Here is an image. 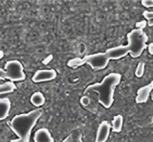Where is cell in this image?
Instances as JSON below:
<instances>
[{
  "mask_svg": "<svg viewBox=\"0 0 153 142\" xmlns=\"http://www.w3.org/2000/svg\"><path fill=\"white\" fill-rule=\"evenodd\" d=\"M42 114V109H35L27 113L15 115L11 121L10 128L17 138L10 142H29L32 130Z\"/></svg>",
  "mask_w": 153,
  "mask_h": 142,
  "instance_id": "1",
  "label": "cell"
},
{
  "mask_svg": "<svg viewBox=\"0 0 153 142\" xmlns=\"http://www.w3.org/2000/svg\"><path fill=\"white\" fill-rule=\"evenodd\" d=\"M121 81V75L118 73H111L106 75L99 83L88 85L85 93L95 92L98 94L99 103L106 109L110 108L114 102V95L115 88Z\"/></svg>",
  "mask_w": 153,
  "mask_h": 142,
  "instance_id": "2",
  "label": "cell"
},
{
  "mask_svg": "<svg viewBox=\"0 0 153 142\" xmlns=\"http://www.w3.org/2000/svg\"><path fill=\"white\" fill-rule=\"evenodd\" d=\"M109 58L106 53H97V54L85 55L83 58H76L68 61V66L71 68H76L87 64L93 70L99 71L104 70L109 63Z\"/></svg>",
  "mask_w": 153,
  "mask_h": 142,
  "instance_id": "3",
  "label": "cell"
},
{
  "mask_svg": "<svg viewBox=\"0 0 153 142\" xmlns=\"http://www.w3.org/2000/svg\"><path fill=\"white\" fill-rule=\"evenodd\" d=\"M128 44L126 45L129 54L133 58H137L142 55L146 48L148 36L140 29H134L127 34Z\"/></svg>",
  "mask_w": 153,
  "mask_h": 142,
  "instance_id": "4",
  "label": "cell"
},
{
  "mask_svg": "<svg viewBox=\"0 0 153 142\" xmlns=\"http://www.w3.org/2000/svg\"><path fill=\"white\" fill-rule=\"evenodd\" d=\"M26 78L24 68L18 60H10L5 64L4 69L0 68V80L9 79L10 81H22Z\"/></svg>",
  "mask_w": 153,
  "mask_h": 142,
  "instance_id": "5",
  "label": "cell"
},
{
  "mask_svg": "<svg viewBox=\"0 0 153 142\" xmlns=\"http://www.w3.org/2000/svg\"><path fill=\"white\" fill-rule=\"evenodd\" d=\"M57 72L53 69L39 70L35 72L32 77V81L34 83L50 81L57 78Z\"/></svg>",
  "mask_w": 153,
  "mask_h": 142,
  "instance_id": "6",
  "label": "cell"
},
{
  "mask_svg": "<svg viewBox=\"0 0 153 142\" xmlns=\"http://www.w3.org/2000/svg\"><path fill=\"white\" fill-rule=\"evenodd\" d=\"M105 53L110 60H120V59L125 58L126 55L129 54L127 46L123 45L111 47V48L106 50Z\"/></svg>",
  "mask_w": 153,
  "mask_h": 142,
  "instance_id": "7",
  "label": "cell"
},
{
  "mask_svg": "<svg viewBox=\"0 0 153 142\" xmlns=\"http://www.w3.org/2000/svg\"><path fill=\"white\" fill-rule=\"evenodd\" d=\"M111 126L107 121H102L97 131L95 142H106L110 135Z\"/></svg>",
  "mask_w": 153,
  "mask_h": 142,
  "instance_id": "8",
  "label": "cell"
},
{
  "mask_svg": "<svg viewBox=\"0 0 153 142\" xmlns=\"http://www.w3.org/2000/svg\"><path fill=\"white\" fill-rule=\"evenodd\" d=\"M153 90V81L149 84L139 89L137 93V103H144L148 101L150 94Z\"/></svg>",
  "mask_w": 153,
  "mask_h": 142,
  "instance_id": "9",
  "label": "cell"
},
{
  "mask_svg": "<svg viewBox=\"0 0 153 142\" xmlns=\"http://www.w3.org/2000/svg\"><path fill=\"white\" fill-rule=\"evenodd\" d=\"M34 142H54V139L47 128H40L35 132L33 136Z\"/></svg>",
  "mask_w": 153,
  "mask_h": 142,
  "instance_id": "10",
  "label": "cell"
},
{
  "mask_svg": "<svg viewBox=\"0 0 153 142\" xmlns=\"http://www.w3.org/2000/svg\"><path fill=\"white\" fill-rule=\"evenodd\" d=\"M11 108L10 100L7 97L0 98V122L9 116Z\"/></svg>",
  "mask_w": 153,
  "mask_h": 142,
  "instance_id": "11",
  "label": "cell"
},
{
  "mask_svg": "<svg viewBox=\"0 0 153 142\" xmlns=\"http://www.w3.org/2000/svg\"><path fill=\"white\" fill-rule=\"evenodd\" d=\"M30 102L32 105L37 108H39L44 105V103L45 102V97L40 91H35L31 95L30 97Z\"/></svg>",
  "mask_w": 153,
  "mask_h": 142,
  "instance_id": "12",
  "label": "cell"
},
{
  "mask_svg": "<svg viewBox=\"0 0 153 142\" xmlns=\"http://www.w3.org/2000/svg\"><path fill=\"white\" fill-rule=\"evenodd\" d=\"M123 126V117L121 115H117L114 116L112 121V130L115 133H119L121 132Z\"/></svg>",
  "mask_w": 153,
  "mask_h": 142,
  "instance_id": "13",
  "label": "cell"
},
{
  "mask_svg": "<svg viewBox=\"0 0 153 142\" xmlns=\"http://www.w3.org/2000/svg\"><path fill=\"white\" fill-rule=\"evenodd\" d=\"M16 87L13 82L7 81L0 84V96L12 93Z\"/></svg>",
  "mask_w": 153,
  "mask_h": 142,
  "instance_id": "14",
  "label": "cell"
},
{
  "mask_svg": "<svg viewBox=\"0 0 153 142\" xmlns=\"http://www.w3.org/2000/svg\"><path fill=\"white\" fill-rule=\"evenodd\" d=\"M61 142H83L82 140V134L75 131L68 135Z\"/></svg>",
  "mask_w": 153,
  "mask_h": 142,
  "instance_id": "15",
  "label": "cell"
},
{
  "mask_svg": "<svg viewBox=\"0 0 153 142\" xmlns=\"http://www.w3.org/2000/svg\"><path fill=\"white\" fill-rule=\"evenodd\" d=\"M145 70V64L143 61H140L135 70V75L137 78H140L143 76Z\"/></svg>",
  "mask_w": 153,
  "mask_h": 142,
  "instance_id": "16",
  "label": "cell"
},
{
  "mask_svg": "<svg viewBox=\"0 0 153 142\" xmlns=\"http://www.w3.org/2000/svg\"><path fill=\"white\" fill-rule=\"evenodd\" d=\"M147 25V22L146 20H142L140 21V22H138L136 23V27L137 29H140V30H143V29H145Z\"/></svg>",
  "mask_w": 153,
  "mask_h": 142,
  "instance_id": "17",
  "label": "cell"
},
{
  "mask_svg": "<svg viewBox=\"0 0 153 142\" xmlns=\"http://www.w3.org/2000/svg\"><path fill=\"white\" fill-rule=\"evenodd\" d=\"M143 16L147 21L151 20L153 19V11H145L143 13Z\"/></svg>",
  "mask_w": 153,
  "mask_h": 142,
  "instance_id": "18",
  "label": "cell"
},
{
  "mask_svg": "<svg viewBox=\"0 0 153 142\" xmlns=\"http://www.w3.org/2000/svg\"><path fill=\"white\" fill-rule=\"evenodd\" d=\"M141 4L144 7L147 8L153 7V0H143Z\"/></svg>",
  "mask_w": 153,
  "mask_h": 142,
  "instance_id": "19",
  "label": "cell"
},
{
  "mask_svg": "<svg viewBox=\"0 0 153 142\" xmlns=\"http://www.w3.org/2000/svg\"><path fill=\"white\" fill-rule=\"evenodd\" d=\"M148 51L151 55H153V43H149L148 45Z\"/></svg>",
  "mask_w": 153,
  "mask_h": 142,
  "instance_id": "20",
  "label": "cell"
},
{
  "mask_svg": "<svg viewBox=\"0 0 153 142\" xmlns=\"http://www.w3.org/2000/svg\"><path fill=\"white\" fill-rule=\"evenodd\" d=\"M147 25L149 26V27H152V26H153V19L147 22Z\"/></svg>",
  "mask_w": 153,
  "mask_h": 142,
  "instance_id": "21",
  "label": "cell"
},
{
  "mask_svg": "<svg viewBox=\"0 0 153 142\" xmlns=\"http://www.w3.org/2000/svg\"><path fill=\"white\" fill-rule=\"evenodd\" d=\"M4 52H3V51H1V50L0 49V60H1V59H2L3 58H4Z\"/></svg>",
  "mask_w": 153,
  "mask_h": 142,
  "instance_id": "22",
  "label": "cell"
}]
</instances>
